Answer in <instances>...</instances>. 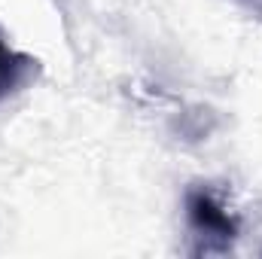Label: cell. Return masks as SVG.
<instances>
[{
    "label": "cell",
    "mask_w": 262,
    "mask_h": 259,
    "mask_svg": "<svg viewBox=\"0 0 262 259\" xmlns=\"http://www.w3.org/2000/svg\"><path fill=\"white\" fill-rule=\"evenodd\" d=\"M241 3H244L253 15H259V18H262V0H241Z\"/></svg>",
    "instance_id": "3"
},
{
    "label": "cell",
    "mask_w": 262,
    "mask_h": 259,
    "mask_svg": "<svg viewBox=\"0 0 262 259\" xmlns=\"http://www.w3.org/2000/svg\"><path fill=\"white\" fill-rule=\"evenodd\" d=\"M37 76V58L12 49L6 37L0 34V101L15 95L21 85H28Z\"/></svg>",
    "instance_id": "2"
},
{
    "label": "cell",
    "mask_w": 262,
    "mask_h": 259,
    "mask_svg": "<svg viewBox=\"0 0 262 259\" xmlns=\"http://www.w3.org/2000/svg\"><path fill=\"white\" fill-rule=\"evenodd\" d=\"M186 220H189V229L195 232V250L192 253H226L235 238H238V217L226 210V204L220 201V195L213 192L210 186H189L186 189Z\"/></svg>",
    "instance_id": "1"
}]
</instances>
